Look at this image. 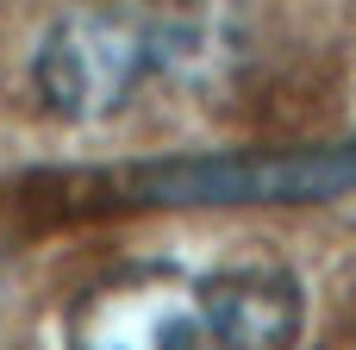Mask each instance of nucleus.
<instances>
[{
  "mask_svg": "<svg viewBox=\"0 0 356 350\" xmlns=\"http://www.w3.org/2000/svg\"><path fill=\"white\" fill-rule=\"evenodd\" d=\"M307 288L288 263L131 257L81 282L63 307V350H294Z\"/></svg>",
  "mask_w": 356,
  "mask_h": 350,
  "instance_id": "f257e3e1",
  "label": "nucleus"
},
{
  "mask_svg": "<svg viewBox=\"0 0 356 350\" xmlns=\"http://www.w3.org/2000/svg\"><path fill=\"white\" fill-rule=\"evenodd\" d=\"M356 188V138L325 144H257V150H181L138 157L119 169L63 175V207L88 213H175V207H307Z\"/></svg>",
  "mask_w": 356,
  "mask_h": 350,
  "instance_id": "f03ea898",
  "label": "nucleus"
},
{
  "mask_svg": "<svg viewBox=\"0 0 356 350\" xmlns=\"http://www.w3.org/2000/svg\"><path fill=\"white\" fill-rule=\"evenodd\" d=\"M0 307H6V269H0Z\"/></svg>",
  "mask_w": 356,
  "mask_h": 350,
  "instance_id": "20e7f679",
  "label": "nucleus"
},
{
  "mask_svg": "<svg viewBox=\"0 0 356 350\" xmlns=\"http://www.w3.org/2000/svg\"><path fill=\"white\" fill-rule=\"evenodd\" d=\"M188 31L138 13V6H75L50 19V31L31 50V88L44 113L69 125H94L125 113L150 81H163L175 63H188Z\"/></svg>",
  "mask_w": 356,
  "mask_h": 350,
  "instance_id": "7ed1b4c3",
  "label": "nucleus"
}]
</instances>
